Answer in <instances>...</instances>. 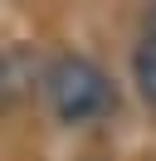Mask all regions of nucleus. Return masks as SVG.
Listing matches in <instances>:
<instances>
[{
	"label": "nucleus",
	"mask_w": 156,
	"mask_h": 161,
	"mask_svg": "<svg viewBox=\"0 0 156 161\" xmlns=\"http://www.w3.org/2000/svg\"><path fill=\"white\" fill-rule=\"evenodd\" d=\"M39 93L64 127H93L117 112V83L88 54H54L39 64Z\"/></svg>",
	"instance_id": "f257e3e1"
},
{
	"label": "nucleus",
	"mask_w": 156,
	"mask_h": 161,
	"mask_svg": "<svg viewBox=\"0 0 156 161\" xmlns=\"http://www.w3.org/2000/svg\"><path fill=\"white\" fill-rule=\"evenodd\" d=\"M39 93V59L25 44H0V112H15Z\"/></svg>",
	"instance_id": "f03ea898"
},
{
	"label": "nucleus",
	"mask_w": 156,
	"mask_h": 161,
	"mask_svg": "<svg viewBox=\"0 0 156 161\" xmlns=\"http://www.w3.org/2000/svg\"><path fill=\"white\" fill-rule=\"evenodd\" d=\"M132 83L142 93V103L156 112V10L146 15L142 34H136V49H132Z\"/></svg>",
	"instance_id": "7ed1b4c3"
}]
</instances>
